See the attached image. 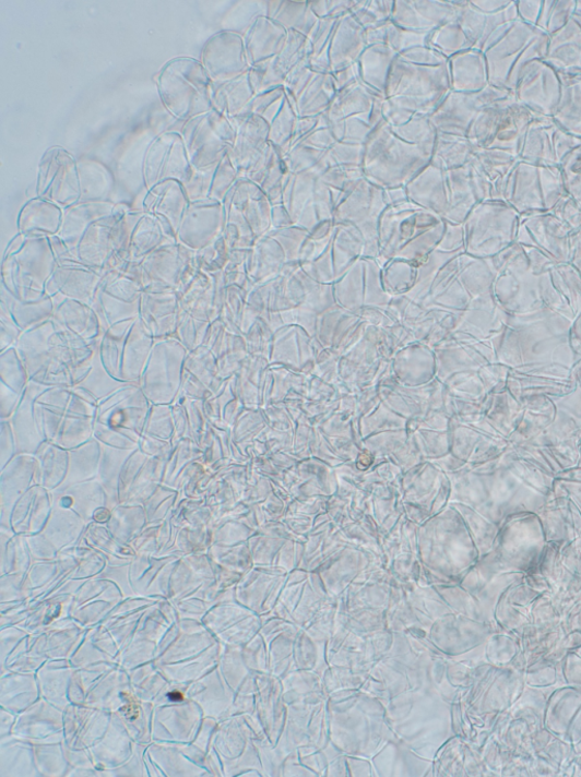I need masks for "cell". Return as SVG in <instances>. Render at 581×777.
<instances>
[{
    "label": "cell",
    "instance_id": "6da1fadb",
    "mask_svg": "<svg viewBox=\"0 0 581 777\" xmlns=\"http://www.w3.org/2000/svg\"><path fill=\"white\" fill-rule=\"evenodd\" d=\"M56 267L49 238L17 234L9 243L0 267V286L22 302L46 296V285Z\"/></svg>",
    "mask_w": 581,
    "mask_h": 777
},
{
    "label": "cell",
    "instance_id": "7a4b0ae2",
    "mask_svg": "<svg viewBox=\"0 0 581 777\" xmlns=\"http://www.w3.org/2000/svg\"><path fill=\"white\" fill-rule=\"evenodd\" d=\"M162 105L174 119L186 123L213 109V81L199 60L177 57L156 76Z\"/></svg>",
    "mask_w": 581,
    "mask_h": 777
},
{
    "label": "cell",
    "instance_id": "3957f363",
    "mask_svg": "<svg viewBox=\"0 0 581 777\" xmlns=\"http://www.w3.org/2000/svg\"><path fill=\"white\" fill-rule=\"evenodd\" d=\"M147 292L179 294L191 282L199 268L195 251L177 242L157 249L139 263H130Z\"/></svg>",
    "mask_w": 581,
    "mask_h": 777
},
{
    "label": "cell",
    "instance_id": "277c9868",
    "mask_svg": "<svg viewBox=\"0 0 581 777\" xmlns=\"http://www.w3.org/2000/svg\"><path fill=\"white\" fill-rule=\"evenodd\" d=\"M188 355L176 336L156 339L139 383L152 405H173L179 398Z\"/></svg>",
    "mask_w": 581,
    "mask_h": 777
},
{
    "label": "cell",
    "instance_id": "5b68a950",
    "mask_svg": "<svg viewBox=\"0 0 581 777\" xmlns=\"http://www.w3.org/2000/svg\"><path fill=\"white\" fill-rule=\"evenodd\" d=\"M193 169L218 165L235 146L237 128L212 109L182 124L180 131Z\"/></svg>",
    "mask_w": 581,
    "mask_h": 777
},
{
    "label": "cell",
    "instance_id": "8992f818",
    "mask_svg": "<svg viewBox=\"0 0 581 777\" xmlns=\"http://www.w3.org/2000/svg\"><path fill=\"white\" fill-rule=\"evenodd\" d=\"M143 289L129 263L103 275L93 306L104 332L115 324L139 319Z\"/></svg>",
    "mask_w": 581,
    "mask_h": 777
},
{
    "label": "cell",
    "instance_id": "52a82bcc",
    "mask_svg": "<svg viewBox=\"0 0 581 777\" xmlns=\"http://www.w3.org/2000/svg\"><path fill=\"white\" fill-rule=\"evenodd\" d=\"M193 167L180 132L166 131L157 135L145 150L141 179L145 190L165 181L187 183Z\"/></svg>",
    "mask_w": 581,
    "mask_h": 777
},
{
    "label": "cell",
    "instance_id": "ba28073f",
    "mask_svg": "<svg viewBox=\"0 0 581 777\" xmlns=\"http://www.w3.org/2000/svg\"><path fill=\"white\" fill-rule=\"evenodd\" d=\"M36 193L63 210L80 203L76 158L70 152L55 146L44 154L38 166Z\"/></svg>",
    "mask_w": 581,
    "mask_h": 777
},
{
    "label": "cell",
    "instance_id": "9c48e42d",
    "mask_svg": "<svg viewBox=\"0 0 581 777\" xmlns=\"http://www.w3.org/2000/svg\"><path fill=\"white\" fill-rule=\"evenodd\" d=\"M200 63L213 82L240 77L250 71L245 38L221 32L212 36L200 51Z\"/></svg>",
    "mask_w": 581,
    "mask_h": 777
},
{
    "label": "cell",
    "instance_id": "30bf717a",
    "mask_svg": "<svg viewBox=\"0 0 581 777\" xmlns=\"http://www.w3.org/2000/svg\"><path fill=\"white\" fill-rule=\"evenodd\" d=\"M103 275L81 263L76 255L58 259L46 295L52 301L72 299L93 304Z\"/></svg>",
    "mask_w": 581,
    "mask_h": 777
},
{
    "label": "cell",
    "instance_id": "8fae6325",
    "mask_svg": "<svg viewBox=\"0 0 581 777\" xmlns=\"http://www.w3.org/2000/svg\"><path fill=\"white\" fill-rule=\"evenodd\" d=\"M226 216L223 203L212 199L190 203L177 240L187 248L199 251L223 237Z\"/></svg>",
    "mask_w": 581,
    "mask_h": 777
},
{
    "label": "cell",
    "instance_id": "7c38bea8",
    "mask_svg": "<svg viewBox=\"0 0 581 777\" xmlns=\"http://www.w3.org/2000/svg\"><path fill=\"white\" fill-rule=\"evenodd\" d=\"M132 208L127 203H116L112 215L97 220L86 229L75 251L81 263L102 274L114 270L115 225Z\"/></svg>",
    "mask_w": 581,
    "mask_h": 777
},
{
    "label": "cell",
    "instance_id": "4fadbf2b",
    "mask_svg": "<svg viewBox=\"0 0 581 777\" xmlns=\"http://www.w3.org/2000/svg\"><path fill=\"white\" fill-rule=\"evenodd\" d=\"M180 314L178 294L143 291L139 320L155 339L176 336Z\"/></svg>",
    "mask_w": 581,
    "mask_h": 777
},
{
    "label": "cell",
    "instance_id": "5bb4252c",
    "mask_svg": "<svg viewBox=\"0 0 581 777\" xmlns=\"http://www.w3.org/2000/svg\"><path fill=\"white\" fill-rule=\"evenodd\" d=\"M51 321L58 330L83 339L96 343L104 334L99 315L93 304L72 299L54 301Z\"/></svg>",
    "mask_w": 581,
    "mask_h": 777
},
{
    "label": "cell",
    "instance_id": "9a60e30c",
    "mask_svg": "<svg viewBox=\"0 0 581 777\" xmlns=\"http://www.w3.org/2000/svg\"><path fill=\"white\" fill-rule=\"evenodd\" d=\"M189 205L183 184L173 180L155 186L141 200V210L159 217L176 236Z\"/></svg>",
    "mask_w": 581,
    "mask_h": 777
},
{
    "label": "cell",
    "instance_id": "2e32d148",
    "mask_svg": "<svg viewBox=\"0 0 581 777\" xmlns=\"http://www.w3.org/2000/svg\"><path fill=\"white\" fill-rule=\"evenodd\" d=\"M64 210L52 201L35 196L19 213L17 234L26 238H51L60 235Z\"/></svg>",
    "mask_w": 581,
    "mask_h": 777
},
{
    "label": "cell",
    "instance_id": "e0dca14e",
    "mask_svg": "<svg viewBox=\"0 0 581 777\" xmlns=\"http://www.w3.org/2000/svg\"><path fill=\"white\" fill-rule=\"evenodd\" d=\"M254 89L249 73L228 81L213 82L212 105L232 124H237L253 99Z\"/></svg>",
    "mask_w": 581,
    "mask_h": 777
},
{
    "label": "cell",
    "instance_id": "ac0fdd59",
    "mask_svg": "<svg viewBox=\"0 0 581 777\" xmlns=\"http://www.w3.org/2000/svg\"><path fill=\"white\" fill-rule=\"evenodd\" d=\"M115 206V201H91V203H79L64 210L62 228L58 237L75 254L78 244L86 229L97 220L112 215Z\"/></svg>",
    "mask_w": 581,
    "mask_h": 777
},
{
    "label": "cell",
    "instance_id": "d6986e66",
    "mask_svg": "<svg viewBox=\"0 0 581 777\" xmlns=\"http://www.w3.org/2000/svg\"><path fill=\"white\" fill-rule=\"evenodd\" d=\"M177 242V236L164 220L144 212L133 229L129 263H139L157 249Z\"/></svg>",
    "mask_w": 581,
    "mask_h": 777
},
{
    "label": "cell",
    "instance_id": "ffe728a7",
    "mask_svg": "<svg viewBox=\"0 0 581 777\" xmlns=\"http://www.w3.org/2000/svg\"><path fill=\"white\" fill-rule=\"evenodd\" d=\"M181 310L202 322L213 323L216 316V285L212 274L198 271L178 294Z\"/></svg>",
    "mask_w": 581,
    "mask_h": 777
},
{
    "label": "cell",
    "instance_id": "44dd1931",
    "mask_svg": "<svg viewBox=\"0 0 581 777\" xmlns=\"http://www.w3.org/2000/svg\"><path fill=\"white\" fill-rule=\"evenodd\" d=\"M80 203L91 201H112L116 179L112 171L104 163L91 157L76 158Z\"/></svg>",
    "mask_w": 581,
    "mask_h": 777
},
{
    "label": "cell",
    "instance_id": "7402d4cb",
    "mask_svg": "<svg viewBox=\"0 0 581 777\" xmlns=\"http://www.w3.org/2000/svg\"><path fill=\"white\" fill-rule=\"evenodd\" d=\"M156 339L138 319L128 335L122 359L121 381L138 384L151 359Z\"/></svg>",
    "mask_w": 581,
    "mask_h": 777
},
{
    "label": "cell",
    "instance_id": "603a6c76",
    "mask_svg": "<svg viewBox=\"0 0 581 777\" xmlns=\"http://www.w3.org/2000/svg\"><path fill=\"white\" fill-rule=\"evenodd\" d=\"M0 303L8 308L23 333L49 321L55 308L52 299L47 295L38 301L22 302L3 286H0Z\"/></svg>",
    "mask_w": 581,
    "mask_h": 777
},
{
    "label": "cell",
    "instance_id": "cb8c5ba5",
    "mask_svg": "<svg viewBox=\"0 0 581 777\" xmlns=\"http://www.w3.org/2000/svg\"><path fill=\"white\" fill-rule=\"evenodd\" d=\"M135 321H127L110 326L104 332L99 340L98 351L100 360L109 375L116 381L122 382L121 368L123 352L128 335Z\"/></svg>",
    "mask_w": 581,
    "mask_h": 777
},
{
    "label": "cell",
    "instance_id": "d4e9b609",
    "mask_svg": "<svg viewBox=\"0 0 581 777\" xmlns=\"http://www.w3.org/2000/svg\"><path fill=\"white\" fill-rule=\"evenodd\" d=\"M249 291L237 284H226L220 320L230 332L241 334Z\"/></svg>",
    "mask_w": 581,
    "mask_h": 777
},
{
    "label": "cell",
    "instance_id": "484cf974",
    "mask_svg": "<svg viewBox=\"0 0 581 777\" xmlns=\"http://www.w3.org/2000/svg\"><path fill=\"white\" fill-rule=\"evenodd\" d=\"M0 363H2V384L16 394L23 395L32 382L16 348L0 354Z\"/></svg>",
    "mask_w": 581,
    "mask_h": 777
},
{
    "label": "cell",
    "instance_id": "4316f807",
    "mask_svg": "<svg viewBox=\"0 0 581 777\" xmlns=\"http://www.w3.org/2000/svg\"><path fill=\"white\" fill-rule=\"evenodd\" d=\"M211 325L212 323L193 319L192 315L181 310L176 337L189 352H192L205 344Z\"/></svg>",
    "mask_w": 581,
    "mask_h": 777
},
{
    "label": "cell",
    "instance_id": "83f0119b",
    "mask_svg": "<svg viewBox=\"0 0 581 777\" xmlns=\"http://www.w3.org/2000/svg\"><path fill=\"white\" fill-rule=\"evenodd\" d=\"M229 250L226 240L221 237L209 247L195 251L197 267L209 274L224 272L228 262Z\"/></svg>",
    "mask_w": 581,
    "mask_h": 777
},
{
    "label": "cell",
    "instance_id": "f1b7e54d",
    "mask_svg": "<svg viewBox=\"0 0 581 777\" xmlns=\"http://www.w3.org/2000/svg\"><path fill=\"white\" fill-rule=\"evenodd\" d=\"M240 178V172L227 155L216 167L210 199L223 203L229 190Z\"/></svg>",
    "mask_w": 581,
    "mask_h": 777
},
{
    "label": "cell",
    "instance_id": "f546056e",
    "mask_svg": "<svg viewBox=\"0 0 581 777\" xmlns=\"http://www.w3.org/2000/svg\"><path fill=\"white\" fill-rule=\"evenodd\" d=\"M216 167L217 165L205 169H193L189 181L183 184L190 203L210 199Z\"/></svg>",
    "mask_w": 581,
    "mask_h": 777
},
{
    "label": "cell",
    "instance_id": "4dcf8cb0",
    "mask_svg": "<svg viewBox=\"0 0 581 777\" xmlns=\"http://www.w3.org/2000/svg\"><path fill=\"white\" fill-rule=\"evenodd\" d=\"M22 334L8 308L0 303V352L15 348Z\"/></svg>",
    "mask_w": 581,
    "mask_h": 777
},
{
    "label": "cell",
    "instance_id": "1f68e13d",
    "mask_svg": "<svg viewBox=\"0 0 581 777\" xmlns=\"http://www.w3.org/2000/svg\"><path fill=\"white\" fill-rule=\"evenodd\" d=\"M170 700L174 702L183 701V696L180 693H173L169 695Z\"/></svg>",
    "mask_w": 581,
    "mask_h": 777
}]
</instances>
